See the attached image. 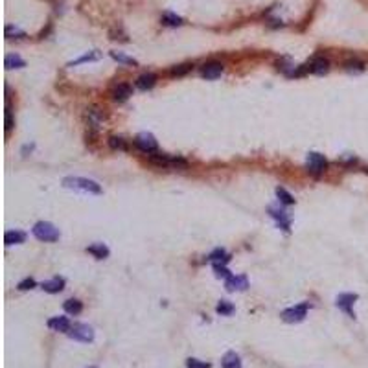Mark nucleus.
I'll return each instance as SVG.
<instances>
[{
	"label": "nucleus",
	"mask_w": 368,
	"mask_h": 368,
	"mask_svg": "<svg viewBox=\"0 0 368 368\" xmlns=\"http://www.w3.org/2000/svg\"><path fill=\"white\" fill-rule=\"evenodd\" d=\"M63 186L68 190H76V192H85V193H94L100 195L101 186L92 179H85V177H64Z\"/></svg>",
	"instance_id": "1"
},
{
	"label": "nucleus",
	"mask_w": 368,
	"mask_h": 368,
	"mask_svg": "<svg viewBox=\"0 0 368 368\" xmlns=\"http://www.w3.org/2000/svg\"><path fill=\"white\" fill-rule=\"evenodd\" d=\"M149 162L160 168H170V170H184L188 168V162L180 158V156H171L166 153H149Z\"/></svg>",
	"instance_id": "2"
},
{
	"label": "nucleus",
	"mask_w": 368,
	"mask_h": 368,
	"mask_svg": "<svg viewBox=\"0 0 368 368\" xmlns=\"http://www.w3.org/2000/svg\"><path fill=\"white\" fill-rule=\"evenodd\" d=\"M32 234L35 236L39 241H44V243H54L59 239V230L55 228V225L48 223V221H39L35 223L32 228Z\"/></svg>",
	"instance_id": "3"
},
{
	"label": "nucleus",
	"mask_w": 368,
	"mask_h": 368,
	"mask_svg": "<svg viewBox=\"0 0 368 368\" xmlns=\"http://www.w3.org/2000/svg\"><path fill=\"white\" fill-rule=\"evenodd\" d=\"M85 122H87L88 134H90V136H96L101 131V127H103L105 114H103V110L98 109V107H87V109H85Z\"/></svg>",
	"instance_id": "4"
},
{
	"label": "nucleus",
	"mask_w": 368,
	"mask_h": 368,
	"mask_svg": "<svg viewBox=\"0 0 368 368\" xmlns=\"http://www.w3.org/2000/svg\"><path fill=\"white\" fill-rule=\"evenodd\" d=\"M309 308H311V304L302 302V304H298V306L284 309V311L280 313V317H282V320L287 322V324H298V322H302L304 318H306Z\"/></svg>",
	"instance_id": "5"
},
{
	"label": "nucleus",
	"mask_w": 368,
	"mask_h": 368,
	"mask_svg": "<svg viewBox=\"0 0 368 368\" xmlns=\"http://www.w3.org/2000/svg\"><path fill=\"white\" fill-rule=\"evenodd\" d=\"M328 166V160L326 156L320 155V153H308V158H306V170H308V173H311L313 177H320L322 173H324V170H326Z\"/></svg>",
	"instance_id": "6"
},
{
	"label": "nucleus",
	"mask_w": 368,
	"mask_h": 368,
	"mask_svg": "<svg viewBox=\"0 0 368 368\" xmlns=\"http://www.w3.org/2000/svg\"><path fill=\"white\" fill-rule=\"evenodd\" d=\"M70 339L78 340V342H92L94 340V330L88 324H81V322H76L72 324L70 331L66 333Z\"/></svg>",
	"instance_id": "7"
},
{
	"label": "nucleus",
	"mask_w": 368,
	"mask_h": 368,
	"mask_svg": "<svg viewBox=\"0 0 368 368\" xmlns=\"http://www.w3.org/2000/svg\"><path fill=\"white\" fill-rule=\"evenodd\" d=\"M357 298H359V296L355 293H340L339 296H337L335 304H337V308H339L340 311H344L350 318H355L354 304H355V300H357Z\"/></svg>",
	"instance_id": "8"
},
{
	"label": "nucleus",
	"mask_w": 368,
	"mask_h": 368,
	"mask_svg": "<svg viewBox=\"0 0 368 368\" xmlns=\"http://www.w3.org/2000/svg\"><path fill=\"white\" fill-rule=\"evenodd\" d=\"M134 146L140 149V151H144V153H155L156 151V147H158V144H156V140H155V136H153L151 133H140L136 138H134Z\"/></svg>",
	"instance_id": "9"
},
{
	"label": "nucleus",
	"mask_w": 368,
	"mask_h": 368,
	"mask_svg": "<svg viewBox=\"0 0 368 368\" xmlns=\"http://www.w3.org/2000/svg\"><path fill=\"white\" fill-rule=\"evenodd\" d=\"M223 64L217 63V61H212V63H206L204 66L201 68V76L204 79H210V81H214V79H217L223 74Z\"/></svg>",
	"instance_id": "10"
},
{
	"label": "nucleus",
	"mask_w": 368,
	"mask_h": 368,
	"mask_svg": "<svg viewBox=\"0 0 368 368\" xmlns=\"http://www.w3.org/2000/svg\"><path fill=\"white\" fill-rule=\"evenodd\" d=\"M46 326L50 328L52 331H57V333H68L72 324H70V320L66 317H52L48 318Z\"/></svg>",
	"instance_id": "11"
},
{
	"label": "nucleus",
	"mask_w": 368,
	"mask_h": 368,
	"mask_svg": "<svg viewBox=\"0 0 368 368\" xmlns=\"http://www.w3.org/2000/svg\"><path fill=\"white\" fill-rule=\"evenodd\" d=\"M308 68L311 74H317V76H324V74L330 72V61L326 57H313L309 61Z\"/></svg>",
	"instance_id": "12"
},
{
	"label": "nucleus",
	"mask_w": 368,
	"mask_h": 368,
	"mask_svg": "<svg viewBox=\"0 0 368 368\" xmlns=\"http://www.w3.org/2000/svg\"><path fill=\"white\" fill-rule=\"evenodd\" d=\"M225 287H226V291H245L248 287V282H247V278L245 276H230V278H226L225 280Z\"/></svg>",
	"instance_id": "13"
},
{
	"label": "nucleus",
	"mask_w": 368,
	"mask_h": 368,
	"mask_svg": "<svg viewBox=\"0 0 368 368\" xmlns=\"http://www.w3.org/2000/svg\"><path fill=\"white\" fill-rule=\"evenodd\" d=\"M269 214L274 217L280 228L289 230V216H287V212L282 210V208H278V206H269Z\"/></svg>",
	"instance_id": "14"
},
{
	"label": "nucleus",
	"mask_w": 368,
	"mask_h": 368,
	"mask_svg": "<svg viewBox=\"0 0 368 368\" xmlns=\"http://www.w3.org/2000/svg\"><path fill=\"white\" fill-rule=\"evenodd\" d=\"M131 96H133V88H131V85H127V83H122V85H118V87L112 90V100L118 101V103H124V101H127Z\"/></svg>",
	"instance_id": "15"
},
{
	"label": "nucleus",
	"mask_w": 368,
	"mask_h": 368,
	"mask_svg": "<svg viewBox=\"0 0 368 368\" xmlns=\"http://www.w3.org/2000/svg\"><path fill=\"white\" fill-rule=\"evenodd\" d=\"M41 287L46 291V293L55 294V293H61L64 289V280L59 278V276H55V278H50V280H46L41 284Z\"/></svg>",
	"instance_id": "16"
},
{
	"label": "nucleus",
	"mask_w": 368,
	"mask_h": 368,
	"mask_svg": "<svg viewBox=\"0 0 368 368\" xmlns=\"http://www.w3.org/2000/svg\"><path fill=\"white\" fill-rule=\"evenodd\" d=\"M221 368H243L241 357H239L236 352H226V354L221 357Z\"/></svg>",
	"instance_id": "17"
},
{
	"label": "nucleus",
	"mask_w": 368,
	"mask_h": 368,
	"mask_svg": "<svg viewBox=\"0 0 368 368\" xmlns=\"http://www.w3.org/2000/svg\"><path fill=\"white\" fill-rule=\"evenodd\" d=\"M134 85H136V88H140V90H151V88L156 85V76H155V74H151V72H149V74H142V76L136 79V83H134Z\"/></svg>",
	"instance_id": "18"
},
{
	"label": "nucleus",
	"mask_w": 368,
	"mask_h": 368,
	"mask_svg": "<svg viewBox=\"0 0 368 368\" xmlns=\"http://www.w3.org/2000/svg\"><path fill=\"white\" fill-rule=\"evenodd\" d=\"M24 241H26V234H24L22 230H8L4 234V243L8 245V247L24 243Z\"/></svg>",
	"instance_id": "19"
},
{
	"label": "nucleus",
	"mask_w": 368,
	"mask_h": 368,
	"mask_svg": "<svg viewBox=\"0 0 368 368\" xmlns=\"http://www.w3.org/2000/svg\"><path fill=\"white\" fill-rule=\"evenodd\" d=\"M63 309L68 315H72V317H76V315H79V313L83 311V302L78 298H68L66 302L63 304Z\"/></svg>",
	"instance_id": "20"
},
{
	"label": "nucleus",
	"mask_w": 368,
	"mask_h": 368,
	"mask_svg": "<svg viewBox=\"0 0 368 368\" xmlns=\"http://www.w3.org/2000/svg\"><path fill=\"white\" fill-rule=\"evenodd\" d=\"M87 252L92 254L94 258H98V260H103V258L109 256L110 250H109V247H107V245H103V243H94V245H90V247H87Z\"/></svg>",
	"instance_id": "21"
},
{
	"label": "nucleus",
	"mask_w": 368,
	"mask_h": 368,
	"mask_svg": "<svg viewBox=\"0 0 368 368\" xmlns=\"http://www.w3.org/2000/svg\"><path fill=\"white\" fill-rule=\"evenodd\" d=\"M4 64H6V68L8 70H11V68H24L26 66V61L20 57V55H17V54H8L6 55V59H4Z\"/></svg>",
	"instance_id": "22"
},
{
	"label": "nucleus",
	"mask_w": 368,
	"mask_h": 368,
	"mask_svg": "<svg viewBox=\"0 0 368 368\" xmlns=\"http://www.w3.org/2000/svg\"><path fill=\"white\" fill-rule=\"evenodd\" d=\"M101 57V52L98 50H92L88 52V54L81 55V57H78V59H74L68 63V66H76V64H81V63H90V61H98Z\"/></svg>",
	"instance_id": "23"
},
{
	"label": "nucleus",
	"mask_w": 368,
	"mask_h": 368,
	"mask_svg": "<svg viewBox=\"0 0 368 368\" xmlns=\"http://www.w3.org/2000/svg\"><path fill=\"white\" fill-rule=\"evenodd\" d=\"M162 22H164L166 26L175 28V26H180V24H182V18H180L179 15L171 13V11H166V13L162 15Z\"/></svg>",
	"instance_id": "24"
},
{
	"label": "nucleus",
	"mask_w": 368,
	"mask_h": 368,
	"mask_svg": "<svg viewBox=\"0 0 368 368\" xmlns=\"http://www.w3.org/2000/svg\"><path fill=\"white\" fill-rule=\"evenodd\" d=\"M216 311L219 313L221 317H230V315L234 313V306H232L228 300H221V302L216 306Z\"/></svg>",
	"instance_id": "25"
},
{
	"label": "nucleus",
	"mask_w": 368,
	"mask_h": 368,
	"mask_svg": "<svg viewBox=\"0 0 368 368\" xmlns=\"http://www.w3.org/2000/svg\"><path fill=\"white\" fill-rule=\"evenodd\" d=\"M228 258L230 256L225 252V248H216V250H214V252L208 256V260H210V262H214V263H226V262H228Z\"/></svg>",
	"instance_id": "26"
},
{
	"label": "nucleus",
	"mask_w": 368,
	"mask_h": 368,
	"mask_svg": "<svg viewBox=\"0 0 368 368\" xmlns=\"http://www.w3.org/2000/svg\"><path fill=\"white\" fill-rule=\"evenodd\" d=\"M276 197L282 204H294V197L285 188H276Z\"/></svg>",
	"instance_id": "27"
},
{
	"label": "nucleus",
	"mask_w": 368,
	"mask_h": 368,
	"mask_svg": "<svg viewBox=\"0 0 368 368\" xmlns=\"http://www.w3.org/2000/svg\"><path fill=\"white\" fill-rule=\"evenodd\" d=\"M6 37H8V39H24V37H26V33H24L20 28L8 24V26H6Z\"/></svg>",
	"instance_id": "28"
},
{
	"label": "nucleus",
	"mask_w": 368,
	"mask_h": 368,
	"mask_svg": "<svg viewBox=\"0 0 368 368\" xmlns=\"http://www.w3.org/2000/svg\"><path fill=\"white\" fill-rule=\"evenodd\" d=\"M110 57H112L114 61H118V63H124V64H138L136 59L127 57V55H124L122 52H110Z\"/></svg>",
	"instance_id": "29"
},
{
	"label": "nucleus",
	"mask_w": 368,
	"mask_h": 368,
	"mask_svg": "<svg viewBox=\"0 0 368 368\" xmlns=\"http://www.w3.org/2000/svg\"><path fill=\"white\" fill-rule=\"evenodd\" d=\"M109 146L112 147V149H118V151H127V144H125L124 138H120V136H110Z\"/></svg>",
	"instance_id": "30"
},
{
	"label": "nucleus",
	"mask_w": 368,
	"mask_h": 368,
	"mask_svg": "<svg viewBox=\"0 0 368 368\" xmlns=\"http://www.w3.org/2000/svg\"><path fill=\"white\" fill-rule=\"evenodd\" d=\"M186 368H210V363L201 361L197 357H188L186 359Z\"/></svg>",
	"instance_id": "31"
},
{
	"label": "nucleus",
	"mask_w": 368,
	"mask_h": 368,
	"mask_svg": "<svg viewBox=\"0 0 368 368\" xmlns=\"http://www.w3.org/2000/svg\"><path fill=\"white\" fill-rule=\"evenodd\" d=\"M190 70H192V64L186 63V64H179V66H173V68L170 70L171 76H177V78H180V76H184V74H188Z\"/></svg>",
	"instance_id": "32"
},
{
	"label": "nucleus",
	"mask_w": 368,
	"mask_h": 368,
	"mask_svg": "<svg viewBox=\"0 0 368 368\" xmlns=\"http://www.w3.org/2000/svg\"><path fill=\"white\" fill-rule=\"evenodd\" d=\"M214 271H216V276L217 278H230V271L225 267V263H214Z\"/></svg>",
	"instance_id": "33"
},
{
	"label": "nucleus",
	"mask_w": 368,
	"mask_h": 368,
	"mask_svg": "<svg viewBox=\"0 0 368 368\" xmlns=\"http://www.w3.org/2000/svg\"><path fill=\"white\" fill-rule=\"evenodd\" d=\"M344 68L348 70V72H363L364 63H361V61H346Z\"/></svg>",
	"instance_id": "34"
},
{
	"label": "nucleus",
	"mask_w": 368,
	"mask_h": 368,
	"mask_svg": "<svg viewBox=\"0 0 368 368\" xmlns=\"http://www.w3.org/2000/svg\"><path fill=\"white\" fill-rule=\"evenodd\" d=\"M35 280H33V278H24L22 282H18V289L20 291H28V289H33V287H35Z\"/></svg>",
	"instance_id": "35"
},
{
	"label": "nucleus",
	"mask_w": 368,
	"mask_h": 368,
	"mask_svg": "<svg viewBox=\"0 0 368 368\" xmlns=\"http://www.w3.org/2000/svg\"><path fill=\"white\" fill-rule=\"evenodd\" d=\"M13 127V118H11V109H9V103H8V109H6V131H11Z\"/></svg>",
	"instance_id": "36"
},
{
	"label": "nucleus",
	"mask_w": 368,
	"mask_h": 368,
	"mask_svg": "<svg viewBox=\"0 0 368 368\" xmlns=\"http://www.w3.org/2000/svg\"><path fill=\"white\" fill-rule=\"evenodd\" d=\"M87 368H98V366H87Z\"/></svg>",
	"instance_id": "37"
},
{
	"label": "nucleus",
	"mask_w": 368,
	"mask_h": 368,
	"mask_svg": "<svg viewBox=\"0 0 368 368\" xmlns=\"http://www.w3.org/2000/svg\"><path fill=\"white\" fill-rule=\"evenodd\" d=\"M366 173H368V170H366Z\"/></svg>",
	"instance_id": "38"
}]
</instances>
